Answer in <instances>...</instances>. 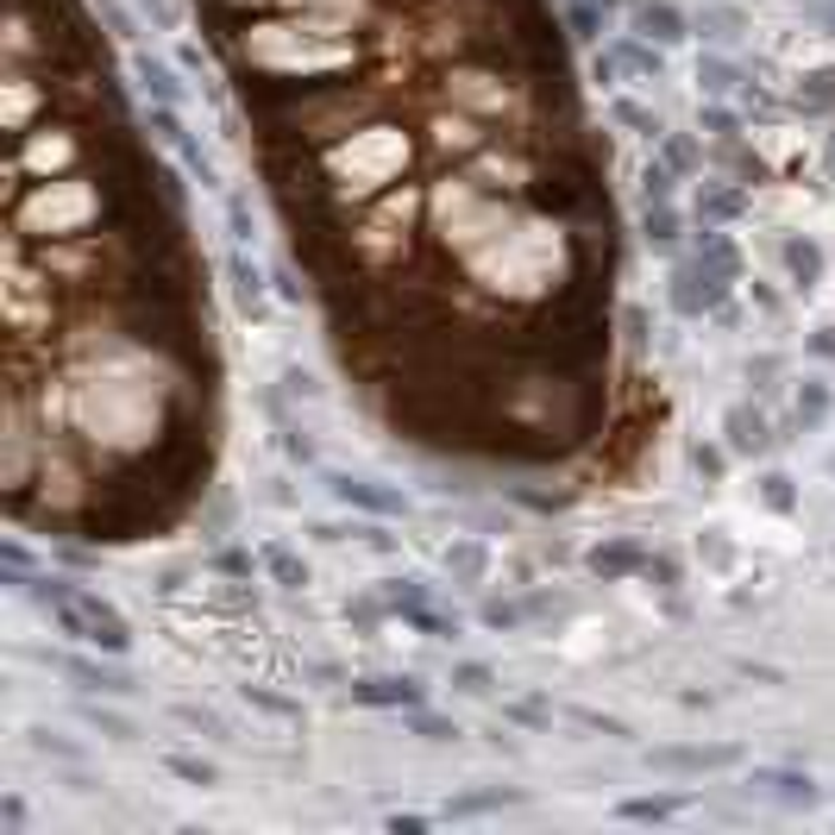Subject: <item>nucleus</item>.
<instances>
[{"instance_id":"obj_1","label":"nucleus","mask_w":835,"mask_h":835,"mask_svg":"<svg viewBox=\"0 0 835 835\" xmlns=\"http://www.w3.org/2000/svg\"><path fill=\"white\" fill-rule=\"evenodd\" d=\"M26 597L57 622V634H70V641L95 647V654H127V647H132V622L107 604L102 591H88V584L51 578V572H45V578L26 584Z\"/></svg>"},{"instance_id":"obj_2","label":"nucleus","mask_w":835,"mask_h":835,"mask_svg":"<svg viewBox=\"0 0 835 835\" xmlns=\"http://www.w3.org/2000/svg\"><path fill=\"white\" fill-rule=\"evenodd\" d=\"M729 296H735V277L709 271V264H697V258L672 264L666 302H672V314H679V321H709V314H723V308H729Z\"/></svg>"},{"instance_id":"obj_3","label":"nucleus","mask_w":835,"mask_h":835,"mask_svg":"<svg viewBox=\"0 0 835 835\" xmlns=\"http://www.w3.org/2000/svg\"><path fill=\"white\" fill-rule=\"evenodd\" d=\"M622 76L659 82V76H666V51H659L654 38H641V32H622V38H609L604 57H597V82H604V88H616Z\"/></svg>"},{"instance_id":"obj_4","label":"nucleus","mask_w":835,"mask_h":835,"mask_svg":"<svg viewBox=\"0 0 835 835\" xmlns=\"http://www.w3.org/2000/svg\"><path fill=\"white\" fill-rule=\"evenodd\" d=\"M748 798L760 804H779V810H816L823 804V785L798 773V766H754L748 773Z\"/></svg>"},{"instance_id":"obj_5","label":"nucleus","mask_w":835,"mask_h":835,"mask_svg":"<svg viewBox=\"0 0 835 835\" xmlns=\"http://www.w3.org/2000/svg\"><path fill=\"white\" fill-rule=\"evenodd\" d=\"M723 446L741 458H766L779 446V433H773V415L760 403H729L723 408Z\"/></svg>"},{"instance_id":"obj_6","label":"nucleus","mask_w":835,"mask_h":835,"mask_svg":"<svg viewBox=\"0 0 835 835\" xmlns=\"http://www.w3.org/2000/svg\"><path fill=\"white\" fill-rule=\"evenodd\" d=\"M321 484H327V497L333 503H346V509H365V515H408V497L403 490H383V484L371 478H353V472H321Z\"/></svg>"},{"instance_id":"obj_7","label":"nucleus","mask_w":835,"mask_h":835,"mask_svg":"<svg viewBox=\"0 0 835 835\" xmlns=\"http://www.w3.org/2000/svg\"><path fill=\"white\" fill-rule=\"evenodd\" d=\"M779 271H785V283H791V296H816V289H823V277H830V258H823V246H816V239H804V232H785V239H779Z\"/></svg>"},{"instance_id":"obj_8","label":"nucleus","mask_w":835,"mask_h":835,"mask_svg":"<svg viewBox=\"0 0 835 835\" xmlns=\"http://www.w3.org/2000/svg\"><path fill=\"white\" fill-rule=\"evenodd\" d=\"M114 659H120V654H114ZM114 659L57 654L51 666H57V672H63L70 684H76V691H88V697H95V691H102V697H127V691H132V672H127V666H114Z\"/></svg>"},{"instance_id":"obj_9","label":"nucleus","mask_w":835,"mask_h":835,"mask_svg":"<svg viewBox=\"0 0 835 835\" xmlns=\"http://www.w3.org/2000/svg\"><path fill=\"white\" fill-rule=\"evenodd\" d=\"M647 559H654V547L647 540H634V534H616V540H597L591 553H584V565L597 572L604 584L616 578H634V572H647Z\"/></svg>"},{"instance_id":"obj_10","label":"nucleus","mask_w":835,"mask_h":835,"mask_svg":"<svg viewBox=\"0 0 835 835\" xmlns=\"http://www.w3.org/2000/svg\"><path fill=\"white\" fill-rule=\"evenodd\" d=\"M353 704L365 709H415L428 704V684L408 672H383V679H353Z\"/></svg>"},{"instance_id":"obj_11","label":"nucleus","mask_w":835,"mask_h":835,"mask_svg":"<svg viewBox=\"0 0 835 835\" xmlns=\"http://www.w3.org/2000/svg\"><path fill=\"white\" fill-rule=\"evenodd\" d=\"M735 760H741V748H729V741H704V748H647V766H659V773H723Z\"/></svg>"},{"instance_id":"obj_12","label":"nucleus","mask_w":835,"mask_h":835,"mask_svg":"<svg viewBox=\"0 0 835 835\" xmlns=\"http://www.w3.org/2000/svg\"><path fill=\"white\" fill-rule=\"evenodd\" d=\"M629 20H634V32H641V38H654L659 51H672V45H684V38H691V20H684L672 0H634Z\"/></svg>"},{"instance_id":"obj_13","label":"nucleus","mask_w":835,"mask_h":835,"mask_svg":"<svg viewBox=\"0 0 835 835\" xmlns=\"http://www.w3.org/2000/svg\"><path fill=\"white\" fill-rule=\"evenodd\" d=\"M227 277H232V296H239V308H246L252 321H264V314H271V277H264L252 258H246V246L227 258Z\"/></svg>"},{"instance_id":"obj_14","label":"nucleus","mask_w":835,"mask_h":835,"mask_svg":"<svg viewBox=\"0 0 835 835\" xmlns=\"http://www.w3.org/2000/svg\"><path fill=\"white\" fill-rule=\"evenodd\" d=\"M641 239H647L659 258H672L679 239H684V207L679 202H641Z\"/></svg>"},{"instance_id":"obj_15","label":"nucleus","mask_w":835,"mask_h":835,"mask_svg":"<svg viewBox=\"0 0 835 835\" xmlns=\"http://www.w3.org/2000/svg\"><path fill=\"white\" fill-rule=\"evenodd\" d=\"M440 565H446V578H453V584H465V591H478V584L490 578V547L465 534V540H453V547L440 553Z\"/></svg>"},{"instance_id":"obj_16","label":"nucleus","mask_w":835,"mask_h":835,"mask_svg":"<svg viewBox=\"0 0 835 835\" xmlns=\"http://www.w3.org/2000/svg\"><path fill=\"white\" fill-rule=\"evenodd\" d=\"M741 207H748V189H741V182H704V189H697V220H704V227H729V220H741Z\"/></svg>"},{"instance_id":"obj_17","label":"nucleus","mask_w":835,"mask_h":835,"mask_svg":"<svg viewBox=\"0 0 835 835\" xmlns=\"http://www.w3.org/2000/svg\"><path fill=\"white\" fill-rule=\"evenodd\" d=\"M697 264H709V271H723V277H748V264H741V246H735L729 227H704L697 232Z\"/></svg>"},{"instance_id":"obj_18","label":"nucleus","mask_w":835,"mask_h":835,"mask_svg":"<svg viewBox=\"0 0 835 835\" xmlns=\"http://www.w3.org/2000/svg\"><path fill=\"white\" fill-rule=\"evenodd\" d=\"M830 408H835V390L823 378H798V390H791V421H798V428H823V421H830Z\"/></svg>"},{"instance_id":"obj_19","label":"nucleus","mask_w":835,"mask_h":835,"mask_svg":"<svg viewBox=\"0 0 835 835\" xmlns=\"http://www.w3.org/2000/svg\"><path fill=\"white\" fill-rule=\"evenodd\" d=\"M258 565L271 572V584H283V591H302L308 584V559L289 547V540H264L258 547Z\"/></svg>"},{"instance_id":"obj_20","label":"nucleus","mask_w":835,"mask_h":835,"mask_svg":"<svg viewBox=\"0 0 835 835\" xmlns=\"http://www.w3.org/2000/svg\"><path fill=\"white\" fill-rule=\"evenodd\" d=\"M132 76H139V88H145V95H152V102H170V107L182 102V82H177V70H170V63H164V57L139 51V57H132Z\"/></svg>"},{"instance_id":"obj_21","label":"nucleus","mask_w":835,"mask_h":835,"mask_svg":"<svg viewBox=\"0 0 835 835\" xmlns=\"http://www.w3.org/2000/svg\"><path fill=\"white\" fill-rule=\"evenodd\" d=\"M684 810V791H654V798H622L616 816L622 823H666V816H679Z\"/></svg>"},{"instance_id":"obj_22","label":"nucleus","mask_w":835,"mask_h":835,"mask_svg":"<svg viewBox=\"0 0 835 835\" xmlns=\"http://www.w3.org/2000/svg\"><path fill=\"white\" fill-rule=\"evenodd\" d=\"M609 120H616V127H629L634 139H666V120H659L654 107H641V102H629V95H616V102H609Z\"/></svg>"},{"instance_id":"obj_23","label":"nucleus","mask_w":835,"mask_h":835,"mask_svg":"<svg viewBox=\"0 0 835 835\" xmlns=\"http://www.w3.org/2000/svg\"><path fill=\"white\" fill-rule=\"evenodd\" d=\"M383 604H390V616L428 609V604H433V584H428V578H415V572H403V578H383Z\"/></svg>"},{"instance_id":"obj_24","label":"nucleus","mask_w":835,"mask_h":835,"mask_svg":"<svg viewBox=\"0 0 835 835\" xmlns=\"http://www.w3.org/2000/svg\"><path fill=\"white\" fill-rule=\"evenodd\" d=\"M697 88H704L709 102H723V95H735V88H741V70H735L729 57L704 51V57H697Z\"/></svg>"},{"instance_id":"obj_25","label":"nucleus","mask_w":835,"mask_h":835,"mask_svg":"<svg viewBox=\"0 0 835 835\" xmlns=\"http://www.w3.org/2000/svg\"><path fill=\"white\" fill-rule=\"evenodd\" d=\"M503 804H522V791H509V785H490V791H458L446 816H484V810H503Z\"/></svg>"},{"instance_id":"obj_26","label":"nucleus","mask_w":835,"mask_h":835,"mask_svg":"<svg viewBox=\"0 0 835 835\" xmlns=\"http://www.w3.org/2000/svg\"><path fill=\"white\" fill-rule=\"evenodd\" d=\"M798 114H835V70H816V76L798 82Z\"/></svg>"},{"instance_id":"obj_27","label":"nucleus","mask_w":835,"mask_h":835,"mask_svg":"<svg viewBox=\"0 0 835 835\" xmlns=\"http://www.w3.org/2000/svg\"><path fill=\"white\" fill-rule=\"evenodd\" d=\"M654 152L666 157V164H672L679 177H697V164H704V152H697V139H691V132H666Z\"/></svg>"},{"instance_id":"obj_28","label":"nucleus","mask_w":835,"mask_h":835,"mask_svg":"<svg viewBox=\"0 0 835 835\" xmlns=\"http://www.w3.org/2000/svg\"><path fill=\"white\" fill-rule=\"evenodd\" d=\"M679 170H672V164H666V157L654 152V164H647V170H641V202H672V195H679Z\"/></svg>"},{"instance_id":"obj_29","label":"nucleus","mask_w":835,"mask_h":835,"mask_svg":"<svg viewBox=\"0 0 835 835\" xmlns=\"http://www.w3.org/2000/svg\"><path fill=\"white\" fill-rule=\"evenodd\" d=\"M403 716H408V729L421 735V741H433V748H446V741H458V735H465V729H458V723H446V716H433L428 704L403 709Z\"/></svg>"},{"instance_id":"obj_30","label":"nucleus","mask_w":835,"mask_h":835,"mask_svg":"<svg viewBox=\"0 0 835 835\" xmlns=\"http://www.w3.org/2000/svg\"><path fill=\"white\" fill-rule=\"evenodd\" d=\"M604 13L609 7H597V0H565V32L591 45V38H604Z\"/></svg>"},{"instance_id":"obj_31","label":"nucleus","mask_w":835,"mask_h":835,"mask_svg":"<svg viewBox=\"0 0 835 835\" xmlns=\"http://www.w3.org/2000/svg\"><path fill=\"white\" fill-rule=\"evenodd\" d=\"M760 503L791 515V509H798V478H791V472H760Z\"/></svg>"},{"instance_id":"obj_32","label":"nucleus","mask_w":835,"mask_h":835,"mask_svg":"<svg viewBox=\"0 0 835 835\" xmlns=\"http://www.w3.org/2000/svg\"><path fill=\"white\" fill-rule=\"evenodd\" d=\"M453 691H465V697H490V691H497V672H490L484 659H458V666H453Z\"/></svg>"},{"instance_id":"obj_33","label":"nucleus","mask_w":835,"mask_h":835,"mask_svg":"<svg viewBox=\"0 0 835 835\" xmlns=\"http://www.w3.org/2000/svg\"><path fill=\"white\" fill-rule=\"evenodd\" d=\"M697 127H704L709 139H723V145H735V139H741V120H735V107H723V102H704V107H697Z\"/></svg>"},{"instance_id":"obj_34","label":"nucleus","mask_w":835,"mask_h":835,"mask_svg":"<svg viewBox=\"0 0 835 835\" xmlns=\"http://www.w3.org/2000/svg\"><path fill=\"white\" fill-rule=\"evenodd\" d=\"M82 716H88V729H102L107 741H139V723H132V716H120V709H102V704H88V709H82Z\"/></svg>"},{"instance_id":"obj_35","label":"nucleus","mask_w":835,"mask_h":835,"mask_svg":"<svg viewBox=\"0 0 835 835\" xmlns=\"http://www.w3.org/2000/svg\"><path fill=\"white\" fill-rule=\"evenodd\" d=\"M164 766H170V773H177V779H189V785H220V773H214V766H207V760H195V754H164Z\"/></svg>"},{"instance_id":"obj_36","label":"nucleus","mask_w":835,"mask_h":835,"mask_svg":"<svg viewBox=\"0 0 835 835\" xmlns=\"http://www.w3.org/2000/svg\"><path fill=\"white\" fill-rule=\"evenodd\" d=\"M691 472L716 484L723 472H729V446H704V440H697V446H691Z\"/></svg>"},{"instance_id":"obj_37","label":"nucleus","mask_w":835,"mask_h":835,"mask_svg":"<svg viewBox=\"0 0 835 835\" xmlns=\"http://www.w3.org/2000/svg\"><path fill=\"white\" fill-rule=\"evenodd\" d=\"M478 622H484V629H522V622H528V609H522V604H503V597H490V604L478 609Z\"/></svg>"},{"instance_id":"obj_38","label":"nucleus","mask_w":835,"mask_h":835,"mask_svg":"<svg viewBox=\"0 0 835 835\" xmlns=\"http://www.w3.org/2000/svg\"><path fill=\"white\" fill-rule=\"evenodd\" d=\"M697 26H704L709 38H735V32H741V7H704Z\"/></svg>"},{"instance_id":"obj_39","label":"nucleus","mask_w":835,"mask_h":835,"mask_svg":"<svg viewBox=\"0 0 835 835\" xmlns=\"http://www.w3.org/2000/svg\"><path fill=\"white\" fill-rule=\"evenodd\" d=\"M246 704L271 709V716H289V723L302 716V704H296V697H277V691H264V684H246Z\"/></svg>"},{"instance_id":"obj_40","label":"nucleus","mask_w":835,"mask_h":835,"mask_svg":"<svg viewBox=\"0 0 835 835\" xmlns=\"http://www.w3.org/2000/svg\"><path fill=\"white\" fill-rule=\"evenodd\" d=\"M177 723H189V729H207V735H227V741H232V729H227V716H214V709H195V704H177Z\"/></svg>"},{"instance_id":"obj_41","label":"nucleus","mask_w":835,"mask_h":835,"mask_svg":"<svg viewBox=\"0 0 835 835\" xmlns=\"http://www.w3.org/2000/svg\"><path fill=\"white\" fill-rule=\"evenodd\" d=\"M95 20H107L114 38H139V20H132L127 7H114V0H95Z\"/></svg>"},{"instance_id":"obj_42","label":"nucleus","mask_w":835,"mask_h":835,"mask_svg":"<svg viewBox=\"0 0 835 835\" xmlns=\"http://www.w3.org/2000/svg\"><path fill=\"white\" fill-rule=\"evenodd\" d=\"M283 453L296 458V465H314V440H308V428H296V421H283Z\"/></svg>"},{"instance_id":"obj_43","label":"nucleus","mask_w":835,"mask_h":835,"mask_svg":"<svg viewBox=\"0 0 835 835\" xmlns=\"http://www.w3.org/2000/svg\"><path fill=\"white\" fill-rule=\"evenodd\" d=\"M32 748H38V754H57V760H82V748L76 741H63L57 729H32Z\"/></svg>"},{"instance_id":"obj_44","label":"nucleus","mask_w":835,"mask_h":835,"mask_svg":"<svg viewBox=\"0 0 835 835\" xmlns=\"http://www.w3.org/2000/svg\"><path fill=\"white\" fill-rule=\"evenodd\" d=\"M697 559H709V565H729V559H735V547L723 540V528H704V534H697Z\"/></svg>"},{"instance_id":"obj_45","label":"nucleus","mask_w":835,"mask_h":835,"mask_svg":"<svg viewBox=\"0 0 835 835\" xmlns=\"http://www.w3.org/2000/svg\"><path fill=\"white\" fill-rule=\"evenodd\" d=\"M227 227H232V239L239 246H252L258 232H252V214H246V195H227Z\"/></svg>"},{"instance_id":"obj_46","label":"nucleus","mask_w":835,"mask_h":835,"mask_svg":"<svg viewBox=\"0 0 835 835\" xmlns=\"http://www.w3.org/2000/svg\"><path fill=\"white\" fill-rule=\"evenodd\" d=\"M572 723H584V729H604L609 741H622V735H629V723H616V716H597V709H572Z\"/></svg>"},{"instance_id":"obj_47","label":"nucleus","mask_w":835,"mask_h":835,"mask_svg":"<svg viewBox=\"0 0 835 835\" xmlns=\"http://www.w3.org/2000/svg\"><path fill=\"white\" fill-rule=\"evenodd\" d=\"M271 289H277L283 302H302V296H308L302 283H296V271H289V264H277V271H271Z\"/></svg>"},{"instance_id":"obj_48","label":"nucleus","mask_w":835,"mask_h":835,"mask_svg":"<svg viewBox=\"0 0 835 835\" xmlns=\"http://www.w3.org/2000/svg\"><path fill=\"white\" fill-rule=\"evenodd\" d=\"M0 823H7V835L26 830V798H20V791H7V804H0Z\"/></svg>"},{"instance_id":"obj_49","label":"nucleus","mask_w":835,"mask_h":835,"mask_svg":"<svg viewBox=\"0 0 835 835\" xmlns=\"http://www.w3.org/2000/svg\"><path fill=\"white\" fill-rule=\"evenodd\" d=\"M804 353H810V358H823V365H835V327H816V333L804 339Z\"/></svg>"},{"instance_id":"obj_50","label":"nucleus","mask_w":835,"mask_h":835,"mask_svg":"<svg viewBox=\"0 0 835 835\" xmlns=\"http://www.w3.org/2000/svg\"><path fill=\"white\" fill-rule=\"evenodd\" d=\"M773 378H779V358H773V353H760L754 365H748V383H754V390H766Z\"/></svg>"},{"instance_id":"obj_51","label":"nucleus","mask_w":835,"mask_h":835,"mask_svg":"<svg viewBox=\"0 0 835 835\" xmlns=\"http://www.w3.org/2000/svg\"><path fill=\"white\" fill-rule=\"evenodd\" d=\"M358 547H371V553H396V540H390L378 522H371V528H358Z\"/></svg>"},{"instance_id":"obj_52","label":"nucleus","mask_w":835,"mask_h":835,"mask_svg":"<svg viewBox=\"0 0 835 835\" xmlns=\"http://www.w3.org/2000/svg\"><path fill=\"white\" fill-rule=\"evenodd\" d=\"M647 578H659V584H679V559L654 553V559H647Z\"/></svg>"},{"instance_id":"obj_53","label":"nucleus","mask_w":835,"mask_h":835,"mask_svg":"<svg viewBox=\"0 0 835 835\" xmlns=\"http://www.w3.org/2000/svg\"><path fill=\"white\" fill-rule=\"evenodd\" d=\"M503 716H509V723H547L553 709H547V704H509Z\"/></svg>"},{"instance_id":"obj_54","label":"nucleus","mask_w":835,"mask_h":835,"mask_svg":"<svg viewBox=\"0 0 835 835\" xmlns=\"http://www.w3.org/2000/svg\"><path fill=\"white\" fill-rule=\"evenodd\" d=\"M214 565H220V572H252V553H239V547H227V553H214Z\"/></svg>"},{"instance_id":"obj_55","label":"nucleus","mask_w":835,"mask_h":835,"mask_svg":"<svg viewBox=\"0 0 835 835\" xmlns=\"http://www.w3.org/2000/svg\"><path fill=\"white\" fill-rule=\"evenodd\" d=\"M390 830H396V835H421V830H428V816H390Z\"/></svg>"},{"instance_id":"obj_56","label":"nucleus","mask_w":835,"mask_h":835,"mask_svg":"<svg viewBox=\"0 0 835 835\" xmlns=\"http://www.w3.org/2000/svg\"><path fill=\"white\" fill-rule=\"evenodd\" d=\"M823 26H830V32H835V0H823Z\"/></svg>"},{"instance_id":"obj_57","label":"nucleus","mask_w":835,"mask_h":835,"mask_svg":"<svg viewBox=\"0 0 835 835\" xmlns=\"http://www.w3.org/2000/svg\"><path fill=\"white\" fill-rule=\"evenodd\" d=\"M823 465H830V478H835V453H830V458H823Z\"/></svg>"},{"instance_id":"obj_58","label":"nucleus","mask_w":835,"mask_h":835,"mask_svg":"<svg viewBox=\"0 0 835 835\" xmlns=\"http://www.w3.org/2000/svg\"><path fill=\"white\" fill-rule=\"evenodd\" d=\"M597 7H622V0H597Z\"/></svg>"}]
</instances>
